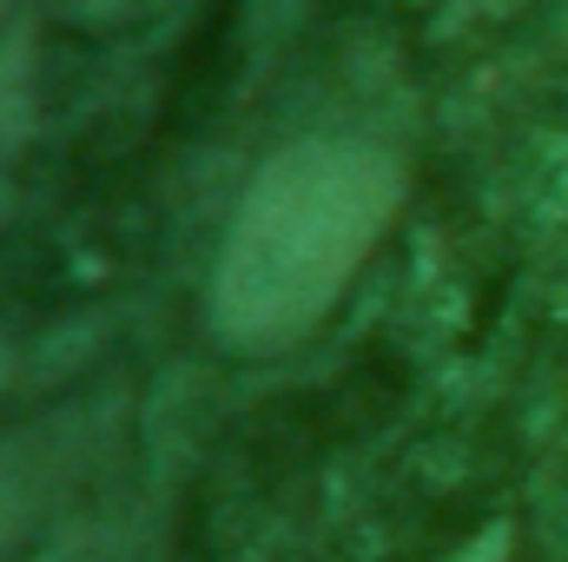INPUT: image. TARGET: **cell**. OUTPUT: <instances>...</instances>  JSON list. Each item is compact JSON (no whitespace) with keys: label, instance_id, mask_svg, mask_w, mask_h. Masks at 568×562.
<instances>
[{"label":"cell","instance_id":"6da1fadb","mask_svg":"<svg viewBox=\"0 0 568 562\" xmlns=\"http://www.w3.org/2000/svg\"><path fill=\"white\" fill-rule=\"evenodd\" d=\"M404 205V165L357 140H297L245 185L212 311L232 344L272 351L304 338L364 272Z\"/></svg>","mask_w":568,"mask_h":562},{"label":"cell","instance_id":"7a4b0ae2","mask_svg":"<svg viewBox=\"0 0 568 562\" xmlns=\"http://www.w3.org/2000/svg\"><path fill=\"white\" fill-rule=\"evenodd\" d=\"M33 127V33H13L0 47V159Z\"/></svg>","mask_w":568,"mask_h":562},{"label":"cell","instance_id":"3957f363","mask_svg":"<svg viewBox=\"0 0 568 562\" xmlns=\"http://www.w3.org/2000/svg\"><path fill=\"white\" fill-rule=\"evenodd\" d=\"M509 523H489V530H476L463 550H449V556H436V562H509Z\"/></svg>","mask_w":568,"mask_h":562},{"label":"cell","instance_id":"277c9868","mask_svg":"<svg viewBox=\"0 0 568 562\" xmlns=\"http://www.w3.org/2000/svg\"><path fill=\"white\" fill-rule=\"evenodd\" d=\"M0 13H7V0H0Z\"/></svg>","mask_w":568,"mask_h":562}]
</instances>
